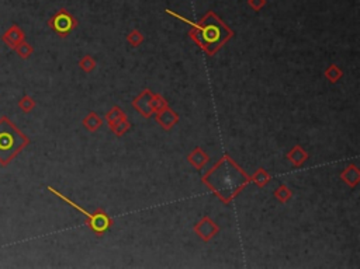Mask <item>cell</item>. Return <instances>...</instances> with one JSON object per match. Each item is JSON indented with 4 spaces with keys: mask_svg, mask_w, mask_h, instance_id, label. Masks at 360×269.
Returning <instances> with one entry per match:
<instances>
[{
    "mask_svg": "<svg viewBox=\"0 0 360 269\" xmlns=\"http://www.w3.org/2000/svg\"><path fill=\"white\" fill-rule=\"evenodd\" d=\"M193 26L197 28V31L192 35L200 44L204 45V48H210V52L218 50L232 34L213 11H208L201 21Z\"/></svg>",
    "mask_w": 360,
    "mask_h": 269,
    "instance_id": "1",
    "label": "cell"
},
{
    "mask_svg": "<svg viewBox=\"0 0 360 269\" xmlns=\"http://www.w3.org/2000/svg\"><path fill=\"white\" fill-rule=\"evenodd\" d=\"M27 143L26 137L13 127L9 119H0V161L9 163Z\"/></svg>",
    "mask_w": 360,
    "mask_h": 269,
    "instance_id": "2",
    "label": "cell"
},
{
    "mask_svg": "<svg viewBox=\"0 0 360 269\" xmlns=\"http://www.w3.org/2000/svg\"><path fill=\"white\" fill-rule=\"evenodd\" d=\"M51 189V188H50ZM52 192L55 193V195H58L59 198H62L63 201H67L68 203H71L72 205L73 208H76L79 210V212H82L83 214H86V217H88V225L93 229L97 234H103L104 231H107L109 229H110V226H111V220H110V217L107 216V214L103 212V210H99V212H96V213H88L84 209H82V208H79L78 205L76 203H73L72 201H69V199H67L65 197H62L61 193L58 192V191H54V189H51Z\"/></svg>",
    "mask_w": 360,
    "mask_h": 269,
    "instance_id": "3",
    "label": "cell"
},
{
    "mask_svg": "<svg viewBox=\"0 0 360 269\" xmlns=\"http://www.w3.org/2000/svg\"><path fill=\"white\" fill-rule=\"evenodd\" d=\"M50 26L55 33L59 34L61 37H65L76 27V20L67 10H59L50 20Z\"/></svg>",
    "mask_w": 360,
    "mask_h": 269,
    "instance_id": "4",
    "label": "cell"
},
{
    "mask_svg": "<svg viewBox=\"0 0 360 269\" xmlns=\"http://www.w3.org/2000/svg\"><path fill=\"white\" fill-rule=\"evenodd\" d=\"M248 3H249L255 10H259V9H262V7L265 6L266 2H265V0H248Z\"/></svg>",
    "mask_w": 360,
    "mask_h": 269,
    "instance_id": "5",
    "label": "cell"
},
{
    "mask_svg": "<svg viewBox=\"0 0 360 269\" xmlns=\"http://www.w3.org/2000/svg\"><path fill=\"white\" fill-rule=\"evenodd\" d=\"M141 39H142V37H141V34H139L138 31H133L131 35H130V41L135 45L138 44V42H141Z\"/></svg>",
    "mask_w": 360,
    "mask_h": 269,
    "instance_id": "6",
    "label": "cell"
}]
</instances>
